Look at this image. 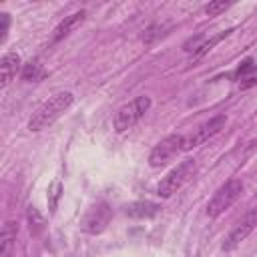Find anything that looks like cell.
Returning a JSON list of instances; mask_svg holds the SVG:
<instances>
[{"label":"cell","instance_id":"cell-1","mask_svg":"<svg viewBox=\"0 0 257 257\" xmlns=\"http://www.w3.org/2000/svg\"><path fill=\"white\" fill-rule=\"evenodd\" d=\"M72 102H74V94L68 92V90H60V92L52 94L48 100H44V102L32 112V116H30V120H28V128L34 131V133H38V131L50 126L52 122H56V120L70 108Z\"/></svg>","mask_w":257,"mask_h":257},{"label":"cell","instance_id":"cell-2","mask_svg":"<svg viewBox=\"0 0 257 257\" xmlns=\"http://www.w3.org/2000/svg\"><path fill=\"white\" fill-rule=\"evenodd\" d=\"M151 108V98L149 96H137V98H133L131 102H126V104H122L118 110H116V114H114V131L116 133H124V131H128V128H133L143 116H145V112Z\"/></svg>","mask_w":257,"mask_h":257},{"label":"cell","instance_id":"cell-3","mask_svg":"<svg viewBox=\"0 0 257 257\" xmlns=\"http://www.w3.org/2000/svg\"><path fill=\"white\" fill-rule=\"evenodd\" d=\"M241 193H243V183L237 179H231L225 185H221L215 191V195L211 197V201L207 203V217L215 219V217L223 215L241 197Z\"/></svg>","mask_w":257,"mask_h":257},{"label":"cell","instance_id":"cell-4","mask_svg":"<svg viewBox=\"0 0 257 257\" xmlns=\"http://www.w3.org/2000/svg\"><path fill=\"white\" fill-rule=\"evenodd\" d=\"M193 173H195V161H193V159L181 161L173 171H169L167 177H163V181H161L159 187H157V195L163 197V199L171 197L173 193H177V191L193 177Z\"/></svg>","mask_w":257,"mask_h":257},{"label":"cell","instance_id":"cell-5","mask_svg":"<svg viewBox=\"0 0 257 257\" xmlns=\"http://www.w3.org/2000/svg\"><path fill=\"white\" fill-rule=\"evenodd\" d=\"M183 145H185V137L179 135V133L165 137L163 141H159L153 147V151L149 155V165L151 167H163V165H167L179 151H183Z\"/></svg>","mask_w":257,"mask_h":257},{"label":"cell","instance_id":"cell-6","mask_svg":"<svg viewBox=\"0 0 257 257\" xmlns=\"http://www.w3.org/2000/svg\"><path fill=\"white\" fill-rule=\"evenodd\" d=\"M110 219H112V209H110V205L104 203V201H100V203H96L94 207H90V209L86 211V215L82 217L80 229H82L84 233H88V235H98V233H102V231L108 227Z\"/></svg>","mask_w":257,"mask_h":257},{"label":"cell","instance_id":"cell-7","mask_svg":"<svg viewBox=\"0 0 257 257\" xmlns=\"http://www.w3.org/2000/svg\"><path fill=\"white\" fill-rule=\"evenodd\" d=\"M225 124H227V116H225V114H217V116L209 118V120H207V122H203L199 128H195V133H193V135L185 137L183 151H191V149H195V147L203 145L205 141H209L211 137H215L221 128H225Z\"/></svg>","mask_w":257,"mask_h":257},{"label":"cell","instance_id":"cell-8","mask_svg":"<svg viewBox=\"0 0 257 257\" xmlns=\"http://www.w3.org/2000/svg\"><path fill=\"white\" fill-rule=\"evenodd\" d=\"M255 229H257V211H251V213H247V215L231 229V233L225 237V241H223V251H233V249H237Z\"/></svg>","mask_w":257,"mask_h":257},{"label":"cell","instance_id":"cell-9","mask_svg":"<svg viewBox=\"0 0 257 257\" xmlns=\"http://www.w3.org/2000/svg\"><path fill=\"white\" fill-rule=\"evenodd\" d=\"M84 20H86V10H76V12H72L70 16H64V20H60L58 26H56L54 32H52V42H58V40H62L64 36H68L70 32H74Z\"/></svg>","mask_w":257,"mask_h":257},{"label":"cell","instance_id":"cell-10","mask_svg":"<svg viewBox=\"0 0 257 257\" xmlns=\"http://www.w3.org/2000/svg\"><path fill=\"white\" fill-rule=\"evenodd\" d=\"M161 213V205L153 201H135L124 207V215L131 219H153Z\"/></svg>","mask_w":257,"mask_h":257},{"label":"cell","instance_id":"cell-11","mask_svg":"<svg viewBox=\"0 0 257 257\" xmlns=\"http://www.w3.org/2000/svg\"><path fill=\"white\" fill-rule=\"evenodd\" d=\"M18 68H20V56L16 52H6L0 60V86L2 88H6L14 80Z\"/></svg>","mask_w":257,"mask_h":257},{"label":"cell","instance_id":"cell-12","mask_svg":"<svg viewBox=\"0 0 257 257\" xmlns=\"http://www.w3.org/2000/svg\"><path fill=\"white\" fill-rule=\"evenodd\" d=\"M235 80L239 82V88L241 90H247V88L255 86L257 84V64L251 58H247L245 62H241V66L235 72Z\"/></svg>","mask_w":257,"mask_h":257},{"label":"cell","instance_id":"cell-13","mask_svg":"<svg viewBox=\"0 0 257 257\" xmlns=\"http://www.w3.org/2000/svg\"><path fill=\"white\" fill-rule=\"evenodd\" d=\"M16 231H18V227H16L14 221H6V223H4L2 233H0V245H2L0 257H10L12 245H14V241H16Z\"/></svg>","mask_w":257,"mask_h":257},{"label":"cell","instance_id":"cell-14","mask_svg":"<svg viewBox=\"0 0 257 257\" xmlns=\"http://www.w3.org/2000/svg\"><path fill=\"white\" fill-rule=\"evenodd\" d=\"M44 76H46V70L36 60H30L22 66V80H26V82H38Z\"/></svg>","mask_w":257,"mask_h":257},{"label":"cell","instance_id":"cell-15","mask_svg":"<svg viewBox=\"0 0 257 257\" xmlns=\"http://www.w3.org/2000/svg\"><path fill=\"white\" fill-rule=\"evenodd\" d=\"M26 219H28V229H30L32 235H40V233L44 231L46 221H44V217L40 215V211H38L36 207L30 205V207L26 209Z\"/></svg>","mask_w":257,"mask_h":257},{"label":"cell","instance_id":"cell-16","mask_svg":"<svg viewBox=\"0 0 257 257\" xmlns=\"http://www.w3.org/2000/svg\"><path fill=\"white\" fill-rule=\"evenodd\" d=\"M60 197H62V183L56 179V181H52V185L48 187V209H50V213L56 211Z\"/></svg>","mask_w":257,"mask_h":257},{"label":"cell","instance_id":"cell-17","mask_svg":"<svg viewBox=\"0 0 257 257\" xmlns=\"http://www.w3.org/2000/svg\"><path fill=\"white\" fill-rule=\"evenodd\" d=\"M229 32L231 30H227V32H221V34H217V36H213V38H209V40H205L201 46H199V50H195V54H193V58H201V56H205L217 42H221L225 36H229Z\"/></svg>","mask_w":257,"mask_h":257},{"label":"cell","instance_id":"cell-18","mask_svg":"<svg viewBox=\"0 0 257 257\" xmlns=\"http://www.w3.org/2000/svg\"><path fill=\"white\" fill-rule=\"evenodd\" d=\"M229 8V2H209L207 6H205V12L209 14V16H217V14H221L223 10H227Z\"/></svg>","mask_w":257,"mask_h":257},{"label":"cell","instance_id":"cell-19","mask_svg":"<svg viewBox=\"0 0 257 257\" xmlns=\"http://www.w3.org/2000/svg\"><path fill=\"white\" fill-rule=\"evenodd\" d=\"M8 28H10V14L8 12H0V44L6 40Z\"/></svg>","mask_w":257,"mask_h":257}]
</instances>
